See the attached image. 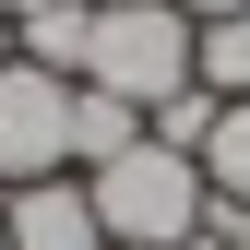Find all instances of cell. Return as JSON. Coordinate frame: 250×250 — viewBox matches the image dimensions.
<instances>
[{
	"label": "cell",
	"mask_w": 250,
	"mask_h": 250,
	"mask_svg": "<svg viewBox=\"0 0 250 250\" xmlns=\"http://www.w3.org/2000/svg\"><path fill=\"white\" fill-rule=\"evenodd\" d=\"M83 83H107V96H131V107H167L179 83H203V24L179 12V0H107Z\"/></svg>",
	"instance_id": "6da1fadb"
},
{
	"label": "cell",
	"mask_w": 250,
	"mask_h": 250,
	"mask_svg": "<svg viewBox=\"0 0 250 250\" xmlns=\"http://www.w3.org/2000/svg\"><path fill=\"white\" fill-rule=\"evenodd\" d=\"M83 191H96V227L119 250H167V238H191L203 227V167L191 155H167V143H131V155H107V167H83Z\"/></svg>",
	"instance_id": "7a4b0ae2"
},
{
	"label": "cell",
	"mask_w": 250,
	"mask_h": 250,
	"mask_svg": "<svg viewBox=\"0 0 250 250\" xmlns=\"http://www.w3.org/2000/svg\"><path fill=\"white\" fill-rule=\"evenodd\" d=\"M72 167V83L60 72H36V60H12L0 72V179H60Z\"/></svg>",
	"instance_id": "3957f363"
},
{
	"label": "cell",
	"mask_w": 250,
	"mask_h": 250,
	"mask_svg": "<svg viewBox=\"0 0 250 250\" xmlns=\"http://www.w3.org/2000/svg\"><path fill=\"white\" fill-rule=\"evenodd\" d=\"M0 227H12V250H107L96 191H72V179H24V191L0 203Z\"/></svg>",
	"instance_id": "277c9868"
},
{
	"label": "cell",
	"mask_w": 250,
	"mask_h": 250,
	"mask_svg": "<svg viewBox=\"0 0 250 250\" xmlns=\"http://www.w3.org/2000/svg\"><path fill=\"white\" fill-rule=\"evenodd\" d=\"M143 143V107L107 96V83H72V167H107V155Z\"/></svg>",
	"instance_id": "5b68a950"
},
{
	"label": "cell",
	"mask_w": 250,
	"mask_h": 250,
	"mask_svg": "<svg viewBox=\"0 0 250 250\" xmlns=\"http://www.w3.org/2000/svg\"><path fill=\"white\" fill-rule=\"evenodd\" d=\"M24 60L72 83L83 60H96V0H48V12H24Z\"/></svg>",
	"instance_id": "8992f818"
},
{
	"label": "cell",
	"mask_w": 250,
	"mask_h": 250,
	"mask_svg": "<svg viewBox=\"0 0 250 250\" xmlns=\"http://www.w3.org/2000/svg\"><path fill=\"white\" fill-rule=\"evenodd\" d=\"M191 167H203V191H214V203H238V214H250V96H227V119H214V143L191 155Z\"/></svg>",
	"instance_id": "52a82bcc"
},
{
	"label": "cell",
	"mask_w": 250,
	"mask_h": 250,
	"mask_svg": "<svg viewBox=\"0 0 250 250\" xmlns=\"http://www.w3.org/2000/svg\"><path fill=\"white\" fill-rule=\"evenodd\" d=\"M203 83H214V96H250V12L203 24Z\"/></svg>",
	"instance_id": "ba28073f"
},
{
	"label": "cell",
	"mask_w": 250,
	"mask_h": 250,
	"mask_svg": "<svg viewBox=\"0 0 250 250\" xmlns=\"http://www.w3.org/2000/svg\"><path fill=\"white\" fill-rule=\"evenodd\" d=\"M179 12H191V24H227V12H250V0H179Z\"/></svg>",
	"instance_id": "9c48e42d"
},
{
	"label": "cell",
	"mask_w": 250,
	"mask_h": 250,
	"mask_svg": "<svg viewBox=\"0 0 250 250\" xmlns=\"http://www.w3.org/2000/svg\"><path fill=\"white\" fill-rule=\"evenodd\" d=\"M167 250H227V238H203V227H191V238H167Z\"/></svg>",
	"instance_id": "30bf717a"
},
{
	"label": "cell",
	"mask_w": 250,
	"mask_h": 250,
	"mask_svg": "<svg viewBox=\"0 0 250 250\" xmlns=\"http://www.w3.org/2000/svg\"><path fill=\"white\" fill-rule=\"evenodd\" d=\"M0 72H12V12H0Z\"/></svg>",
	"instance_id": "8fae6325"
},
{
	"label": "cell",
	"mask_w": 250,
	"mask_h": 250,
	"mask_svg": "<svg viewBox=\"0 0 250 250\" xmlns=\"http://www.w3.org/2000/svg\"><path fill=\"white\" fill-rule=\"evenodd\" d=\"M0 12H12V24H24V12H48V0H0Z\"/></svg>",
	"instance_id": "7c38bea8"
},
{
	"label": "cell",
	"mask_w": 250,
	"mask_h": 250,
	"mask_svg": "<svg viewBox=\"0 0 250 250\" xmlns=\"http://www.w3.org/2000/svg\"><path fill=\"white\" fill-rule=\"evenodd\" d=\"M227 250H250V227H238V238H227Z\"/></svg>",
	"instance_id": "4fadbf2b"
},
{
	"label": "cell",
	"mask_w": 250,
	"mask_h": 250,
	"mask_svg": "<svg viewBox=\"0 0 250 250\" xmlns=\"http://www.w3.org/2000/svg\"><path fill=\"white\" fill-rule=\"evenodd\" d=\"M0 250H12V227H0Z\"/></svg>",
	"instance_id": "5bb4252c"
},
{
	"label": "cell",
	"mask_w": 250,
	"mask_h": 250,
	"mask_svg": "<svg viewBox=\"0 0 250 250\" xmlns=\"http://www.w3.org/2000/svg\"><path fill=\"white\" fill-rule=\"evenodd\" d=\"M96 12H107V0H96Z\"/></svg>",
	"instance_id": "9a60e30c"
}]
</instances>
